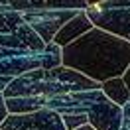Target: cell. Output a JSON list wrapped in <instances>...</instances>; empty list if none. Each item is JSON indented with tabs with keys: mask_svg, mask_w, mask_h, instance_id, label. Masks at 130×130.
Segmentation results:
<instances>
[{
	"mask_svg": "<svg viewBox=\"0 0 130 130\" xmlns=\"http://www.w3.org/2000/svg\"><path fill=\"white\" fill-rule=\"evenodd\" d=\"M61 65L103 85L126 73L130 67V43L93 28L77 41L61 47Z\"/></svg>",
	"mask_w": 130,
	"mask_h": 130,
	"instance_id": "6da1fadb",
	"label": "cell"
},
{
	"mask_svg": "<svg viewBox=\"0 0 130 130\" xmlns=\"http://www.w3.org/2000/svg\"><path fill=\"white\" fill-rule=\"evenodd\" d=\"M101 85L63 65L53 69H32L18 75L2 91L8 114H30L45 106L49 99L75 91H95Z\"/></svg>",
	"mask_w": 130,
	"mask_h": 130,
	"instance_id": "7a4b0ae2",
	"label": "cell"
},
{
	"mask_svg": "<svg viewBox=\"0 0 130 130\" xmlns=\"http://www.w3.org/2000/svg\"><path fill=\"white\" fill-rule=\"evenodd\" d=\"M43 108H49L63 114H85L89 126L95 130H120L122 124V106L110 103L101 89L95 91H75L49 99Z\"/></svg>",
	"mask_w": 130,
	"mask_h": 130,
	"instance_id": "3957f363",
	"label": "cell"
},
{
	"mask_svg": "<svg viewBox=\"0 0 130 130\" xmlns=\"http://www.w3.org/2000/svg\"><path fill=\"white\" fill-rule=\"evenodd\" d=\"M0 47L36 53L43 51L45 43L24 22L20 12L10 10L6 4H0Z\"/></svg>",
	"mask_w": 130,
	"mask_h": 130,
	"instance_id": "277c9868",
	"label": "cell"
},
{
	"mask_svg": "<svg viewBox=\"0 0 130 130\" xmlns=\"http://www.w3.org/2000/svg\"><path fill=\"white\" fill-rule=\"evenodd\" d=\"M93 26L130 43V2H101L85 10Z\"/></svg>",
	"mask_w": 130,
	"mask_h": 130,
	"instance_id": "5b68a950",
	"label": "cell"
},
{
	"mask_svg": "<svg viewBox=\"0 0 130 130\" xmlns=\"http://www.w3.org/2000/svg\"><path fill=\"white\" fill-rule=\"evenodd\" d=\"M77 12H83V10H75V8H61V10H20L24 22L32 28L34 34H36L45 45L53 41L55 34L59 32V28H61L65 22H69Z\"/></svg>",
	"mask_w": 130,
	"mask_h": 130,
	"instance_id": "8992f818",
	"label": "cell"
},
{
	"mask_svg": "<svg viewBox=\"0 0 130 130\" xmlns=\"http://www.w3.org/2000/svg\"><path fill=\"white\" fill-rule=\"evenodd\" d=\"M0 130H67L61 116L49 108H40L30 114H8Z\"/></svg>",
	"mask_w": 130,
	"mask_h": 130,
	"instance_id": "52a82bcc",
	"label": "cell"
},
{
	"mask_svg": "<svg viewBox=\"0 0 130 130\" xmlns=\"http://www.w3.org/2000/svg\"><path fill=\"white\" fill-rule=\"evenodd\" d=\"M93 28H95V26H93V22L87 18L85 10H83V12H77L69 22H65V24L59 28V32L55 34V38H53L51 43H55L57 47H65V45L77 41L87 32H91Z\"/></svg>",
	"mask_w": 130,
	"mask_h": 130,
	"instance_id": "ba28073f",
	"label": "cell"
},
{
	"mask_svg": "<svg viewBox=\"0 0 130 130\" xmlns=\"http://www.w3.org/2000/svg\"><path fill=\"white\" fill-rule=\"evenodd\" d=\"M101 91H103V95H105L110 103H114V105H118V106H124L130 101V91L126 89L122 77L105 81L103 85H101Z\"/></svg>",
	"mask_w": 130,
	"mask_h": 130,
	"instance_id": "9c48e42d",
	"label": "cell"
},
{
	"mask_svg": "<svg viewBox=\"0 0 130 130\" xmlns=\"http://www.w3.org/2000/svg\"><path fill=\"white\" fill-rule=\"evenodd\" d=\"M120 130H130V101L122 106V124Z\"/></svg>",
	"mask_w": 130,
	"mask_h": 130,
	"instance_id": "30bf717a",
	"label": "cell"
},
{
	"mask_svg": "<svg viewBox=\"0 0 130 130\" xmlns=\"http://www.w3.org/2000/svg\"><path fill=\"white\" fill-rule=\"evenodd\" d=\"M6 116H8V110H6V101H4V95H2V91H0V126H2V122L6 120Z\"/></svg>",
	"mask_w": 130,
	"mask_h": 130,
	"instance_id": "8fae6325",
	"label": "cell"
},
{
	"mask_svg": "<svg viewBox=\"0 0 130 130\" xmlns=\"http://www.w3.org/2000/svg\"><path fill=\"white\" fill-rule=\"evenodd\" d=\"M122 81H124V85H126V89L130 91V67L126 69V73L122 75Z\"/></svg>",
	"mask_w": 130,
	"mask_h": 130,
	"instance_id": "7c38bea8",
	"label": "cell"
},
{
	"mask_svg": "<svg viewBox=\"0 0 130 130\" xmlns=\"http://www.w3.org/2000/svg\"><path fill=\"white\" fill-rule=\"evenodd\" d=\"M77 130H95L93 126H89V124H85V126H81V128H77Z\"/></svg>",
	"mask_w": 130,
	"mask_h": 130,
	"instance_id": "4fadbf2b",
	"label": "cell"
}]
</instances>
